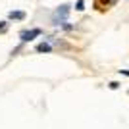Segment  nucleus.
I'll return each mask as SVG.
<instances>
[{"label": "nucleus", "instance_id": "5", "mask_svg": "<svg viewBox=\"0 0 129 129\" xmlns=\"http://www.w3.org/2000/svg\"><path fill=\"white\" fill-rule=\"evenodd\" d=\"M10 19H25V12H10Z\"/></svg>", "mask_w": 129, "mask_h": 129}, {"label": "nucleus", "instance_id": "2", "mask_svg": "<svg viewBox=\"0 0 129 129\" xmlns=\"http://www.w3.org/2000/svg\"><path fill=\"white\" fill-rule=\"evenodd\" d=\"M41 33H43L41 29H29V31H21V33H19V39H21L23 43H27V41H33L35 37H39Z\"/></svg>", "mask_w": 129, "mask_h": 129}, {"label": "nucleus", "instance_id": "7", "mask_svg": "<svg viewBox=\"0 0 129 129\" xmlns=\"http://www.w3.org/2000/svg\"><path fill=\"white\" fill-rule=\"evenodd\" d=\"M6 29H8V23H6V21H0V33H4Z\"/></svg>", "mask_w": 129, "mask_h": 129}, {"label": "nucleus", "instance_id": "3", "mask_svg": "<svg viewBox=\"0 0 129 129\" xmlns=\"http://www.w3.org/2000/svg\"><path fill=\"white\" fill-rule=\"evenodd\" d=\"M116 2H118V0H96L94 4H96L98 10H108V8H112Z\"/></svg>", "mask_w": 129, "mask_h": 129}, {"label": "nucleus", "instance_id": "1", "mask_svg": "<svg viewBox=\"0 0 129 129\" xmlns=\"http://www.w3.org/2000/svg\"><path fill=\"white\" fill-rule=\"evenodd\" d=\"M70 10H71L70 4H64V6H60V8H56V12L52 14L54 23H56V25H64V21L68 19V16H70Z\"/></svg>", "mask_w": 129, "mask_h": 129}, {"label": "nucleus", "instance_id": "4", "mask_svg": "<svg viewBox=\"0 0 129 129\" xmlns=\"http://www.w3.org/2000/svg\"><path fill=\"white\" fill-rule=\"evenodd\" d=\"M52 50V46H50L48 43H41V44H37V52H50Z\"/></svg>", "mask_w": 129, "mask_h": 129}, {"label": "nucleus", "instance_id": "6", "mask_svg": "<svg viewBox=\"0 0 129 129\" xmlns=\"http://www.w3.org/2000/svg\"><path fill=\"white\" fill-rule=\"evenodd\" d=\"M75 10H85V2H83V0H79V2H77V4H75Z\"/></svg>", "mask_w": 129, "mask_h": 129}, {"label": "nucleus", "instance_id": "8", "mask_svg": "<svg viewBox=\"0 0 129 129\" xmlns=\"http://www.w3.org/2000/svg\"><path fill=\"white\" fill-rule=\"evenodd\" d=\"M119 73H123V75H129V71H127V70H119Z\"/></svg>", "mask_w": 129, "mask_h": 129}]
</instances>
